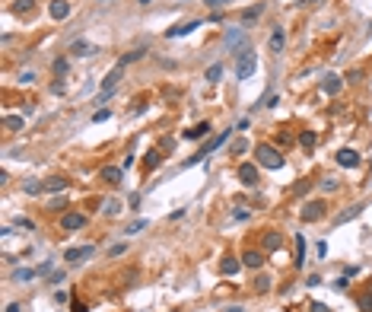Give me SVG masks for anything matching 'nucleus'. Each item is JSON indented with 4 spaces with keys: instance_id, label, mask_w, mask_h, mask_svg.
Returning a JSON list of instances; mask_svg holds the SVG:
<instances>
[{
    "instance_id": "obj_1",
    "label": "nucleus",
    "mask_w": 372,
    "mask_h": 312,
    "mask_svg": "<svg viewBox=\"0 0 372 312\" xmlns=\"http://www.w3.org/2000/svg\"><path fill=\"white\" fill-rule=\"evenodd\" d=\"M255 156H258V166H264V169H283L286 166L283 153L277 150V147H270V144H258L255 147Z\"/></svg>"
},
{
    "instance_id": "obj_2",
    "label": "nucleus",
    "mask_w": 372,
    "mask_h": 312,
    "mask_svg": "<svg viewBox=\"0 0 372 312\" xmlns=\"http://www.w3.org/2000/svg\"><path fill=\"white\" fill-rule=\"evenodd\" d=\"M258 70V58H255V48H245L235 54V77L239 80H252V73Z\"/></svg>"
},
{
    "instance_id": "obj_3",
    "label": "nucleus",
    "mask_w": 372,
    "mask_h": 312,
    "mask_svg": "<svg viewBox=\"0 0 372 312\" xmlns=\"http://www.w3.org/2000/svg\"><path fill=\"white\" fill-rule=\"evenodd\" d=\"M121 77H124V67H121V64H118V67H112V70L105 73V80H102V93L96 96V105H105V102H108V96L118 90Z\"/></svg>"
},
{
    "instance_id": "obj_4",
    "label": "nucleus",
    "mask_w": 372,
    "mask_h": 312,
    "mask_svg": "<svg viewBox=\"0 0 372 312\" xmlns=\"http://www.w3.org/2000/svg\"><path fill=\"white\" fill-rule=\"evenodd\" d=\"M226 140H229V131H223V134H216V137H210V140H207V144L200 147L198 153H194V156H188V159H185V169H188V166H198L200 159H207V156H210V153L216 150V147H223Z\"/></svg>"
},
{
    "instance_id": "obj_5",
    "label": "nucleus",
    "mask_w": 372,
    "mask_h": 312,
    "mask_svg": "<svg viewBox=\"0 0 372 312\" xmlns=\"http://www.w3.org/2000/svg\"><path fill=\"white\" fill-rule=\"evenodd\" d=\"M223 45H226V51H229V54H239V51L252 48V45H248V32H245V29H226V38H223Z\"/></svg>"
},
{
    "instance_id": "obj_6",
    "label": "nucleus",
    "mask_w": 372,
    "mask_h": 312,
    "mask_svg": "<svg viewBox=\"0 0 372 312\" xmlns=\"http://www.w3.org/2000/svg\"><path fill=\"white\" fill-rule=\"evenodd\" d=\"M302 223H318L324 214H328V204L324 201H309V204H302Z\"/></svg>"
},
{
    "instance_id": "obj_7",
    "label": "nucleus",
    "mask_w": 372,
    "mask_h": 312,
    "mask_svg": "<svg viewBox=\"0 0 372 312\" xmlns=\"http://www.w3.org/2000/svg\"><path fill=\"white\" fill-rule=\"evenodd\" d=\"M235 175H239V182L245 188H255L261 182V172H258V166H255V162H242V166L235 169Z\"/></svg>"
},
{
    "instance_id": "obj_8",
    "label": "nucleus",
    "mask_w": 372,
    "mask_h": 312,
    "mask_svg": "<svg viewBox=\"0 0 372 312\" xmlns=\"http://www.w3.org/2000/svg\"><path fill=\"white\" fill-rule=\"evenodd\" d=\"M86 220H89L86 214H77V210H67V214H60V229H64V233H73V229H83V226H86Z\"/></svg>"
},
{
    "instance_id": "obj_9",
    "label": "nucleus",
    "mask_w": 372,
    "mask_h": 312,
    "mask_svg": "<svg viewBox=\"0 0 372 312\" xmlns=\"http://www.w3.org/2000/svg\"><path fill=\"white\" fill-rule=\"evenodd\" d=\"M334 159H337V166H341V169H353V166H360L363 156H360V150H353V147H343V150H337Z\"/></svg>"
},
{
    "instance_id": "obj_10",
    "label": "nucleus",
    "mask_w": 372,
    "mask_h": 312,
    "mask_svg": "<svg viewBox=\"0 0 372 312\" xmlns=\"http://www.w3.org/2000/svg\"><path fill=\"white\" fill-rule=\"evenodd\" d=\"M92 54H99L92 42H86V38H73L70 42V58H92Z\"/></svg>"
},
{
    "instance_id": "obj_11",
    "label": "nucleus",
    "mask_w": 372,
    "mask_h": 312,
    "mask_svg": "<svg viewBox=\"0 0 372 312\" xmlns=\"http://www.w3.org/2000/svg\"><path fill=\"white\" fill-rule=\"evenodd\" d=\"M280 246H283V236L277 229H264L261 233V249L264 252H280Z\"/></svg>"
},
{
    "instance_id": "obj_12",
    "label": "nucleus",
    "mask_w": 372,
    "mask_h": 312,
    "mask_svg": "<svg viewBox=\"0 0 372 312\" xmlns=\"http://www.w3.org/2000/svg\"><path fill=\"white\" fill-rule=\"evenodd\" d=\"M194 29H200V19H188V23H181V26H172V29H166V38H181V35H191Z\"/></svg>"
},
{
    "instance_id": "obj_13",
    "label": "nucleus",
    "mask_w": 372,
    "mask_h": 312,
    "mask_svg": "<svg viewBox=\"0 0 372 312\" xmlns=\"http://www.w3.org/2000/svg\"><path fill=\"white\" fill-rule=\"evenodd\" d=\"M267 48H270V54H280L283 48H286V29L277 26V29L270 32V38H267Z\"/></svg>"
},
{
    "instance_id": "obj_14",
    "label": "nucleus",
    "mask_w": 372,
    "mask_h": 312,
    "mask_svg": "<svg viewBox=\"0 0 372 312\" xmlns=\"http://www.w3.org/2000/svg\"><path fill=\"white\" fill-rule=\"evenodd\" d=\"M341 86H343V80L337 77V73H324V77H321V93H324V96H337Z\"/></svg>"
},
{
    "instance_id": "obj_15",
    "label": "nucleus",
    "mask_w": 372,
    "mask_h": 312,
    "mask_svg": "<svg viewBox=\"0 0 372 312\" xmlns=\"http://www.w3.org/2000/svg\"><path fill=\"white\" fill-rule=\"evenodd\" d=\"M242 264H245L248 271H261V264H264V255H261L258 249H245V252H242Z\"/></svg>"
},
{
    "instance_id": "obj_16",
    "label": "nucleus",
    "mask_w": 372,
    "mask_h": 312,
    "mask_svg": "<svg viewBox=\"0 0 372 312\" xmlns=\"http://www.w3.org/2000/svg\"><path fill=\"white\" fill-rule=\"evenodd\" d=\"M99 179L108 182V185H121V179H124V169H118V166H102V169H99Z\"/></svg>"
},
{
    "instance_id": "obj_17",
    "label": "nucleus",
    "mask_w": 372,
    "mask_h": 312,
    "mask_svg": "<svg viewBox=\"0 0 372 312\" xmlns=\"http://www.w3.org/2000/svg\"><path fill=\"white\" fill-rule=\"evenodd\" d=\"M89 255H96V246H83V249H67V252H64V258H67V264H77V261L89 258Z\"/></svg>"
},
{
    "instance_id": "obj_18",
    "label": "nucleus",
    "mask_w": 372,
    "mask_h": 312,
    "mask_svg": "<svg viewBox=\"0 0 372 312\" xmlns=\"http://www.w3.org/2000/svg\"><path fill=\"white\" fill-rule=\"evenodd\" d=\"M48 13H51V19H57V23H64V19L70 16V3H67V0H51Z\"/></svg>"
},
{
    "instance_id": "obj_19",
    "label": "nucleus",
    "mask_w": 372,
    "mask_h": 312,
    "mask_svg": "<svg viewBox=\"0 0 372 312\" xmlns=\"http://www.w3.org/2000/svg\"><path fill=\"white\" fill-rule=\"evenodd\" d=\"M207 134H210V121H200V125L188 127V131H185V137H188V140H204Z\"/></svg>"
},
{
    "instance_id": "obj_20",
    "label": "nucleus",
    "mask_w": 372,
    "mask_h": 312,
    "mask_svg": "<svg viewBox=\"0 0 372 312\" xmlns=\"http://www.w3.org/2000/svg\"><path fill=\"white\" fill-rule=\"evenodd\" d=\"M67 185H70V182H67L64 175H51V179L45 182V191H48V194H57V191H67Z\"/></svg>"
},
{
    "instance_id": "obj_21",
    "label": "nucleus",
    "mask_w": 372,
    "mask_h": 312,
    "mask_svg": "<svg viewBox=\"0 0 372 312\" xmlns=\"http://www.w3.org/2000/svg\"><path fill=\"white\" fill-rule=\"evenodd\" d=\"M239 268H242V261H239V258H232V255H226V258L220 261V271H223V274H226V277L239 274Z\"/></svg>"
},
{
    "instance_id": "obj_22",
    "label": "nucleus",
    "mask_w": 372,
    "mask_h": 312,
    "mask_svg": "<svg viewBox=\"0 0 372 312\" xmlns=\"http://www.w3.org/2000/svg\"><path fill=\"white\" fill-rule=\"evenodd\" d=\"M162 156H166L162 150H150V153L143 156V166H146V169L153 172V169H159V166H162Z\"/></svg>"
},
{
    "instance_id": "obj_23",
    "label": "nucleus",
    "mask_w": 372,
    "mask_h": 312,
    "mask_svg": "<svg viewBox=\"0 0 372 312\" xmlns=\"http://www.w3.org/2000/svg\"><path fill=\"white\" fill-rule=\"evenodd\" d=\"M0 125H3L6 131H23V115H3Z\"/></svg>"
},
{
    "instance_id": "obj_24",
    "label": "nucleus",
    "mask_w": 372,
    "mask_h": 312,
    "mask_svg": "<svg viewBox=\"0 0 372 312\" xmlns=\"http://www.w3.org/2000/svg\"><path fill=\"white\" fill-rule=\"evenodd\" d=\"M315 144H318V134L315 131H302L299 134V147L302 150H315Z\"/></svg>"
},
{
    "instance_id": "obj_25",
    "label": "nucleus",
    "mask_w": 372,
    "mask_h": 312,
    "mask_svg": "<svg viewBox=\"0 0 372 312\" xmlns=\"http://www.w3.org/2000/svg\"><path fill=\"white\" fill-rule=\"evenodd\" d=\"M363 214V204H353V207H347V210H343V214H337V226H341V223H347V220H353V217H360Z\"/></svg>"
},
{
    "instance_id": "obj_26",
    "label": "nucleus",
    "mask_w": 372,
    "mask_h": 312,
    "mask_svg": "<svg viewBox=\"0 0 372 312\" xmlns=\"http://www.w3.org/2000/svg\"><path fill=\"white\" fill-rule=\"evenodd\" d=\"M306 264V236H296V268H302Z\"/></svg>"
},
{
    "instance_id": "obj_27",
    "label": "nucleus",
    "mask_w": 372,
    "mask_h": 312,
    "mask_svg": "<svg viewBox=\"0 0 372 312\" xmlns=\"http://www.w3.org/2000/svg\"><path fill=\"white\" fill-rule=\"evenodd\" d=\"M261 13H264V6H261V3H258V6H252V10H242V16H239V19H242V26L255 23V19H258Z\"/></svg>"
},
{
    "instance_id": "obj_28",
    "label": "nucleus",
    "mask_w": 372,
    "mask_h": 312,
    "mask_svg": "<svg viewBox=\"0 0 372 312\" xmlns=\"http://www.w3.org/2000/svg\"><path fill=\"white\" fill-rule=\"evenodd\" d=\"M23 191H26V194H42V191H45V182H38V179H26V182H23Z\"/></svg>"
},
{
    "instance_id": "obj_29",
    "label": "nucleus",
    "mask_w": 372,
    "mask_h": 312,
    "mask_svg": "<svg viewBox=\"0 0 372 312\" xmlns=\"http://www.w3.org/2000/svg\"><path fill=\"white\" fill-rule=\"evenodd\" d=\"M220 77H223V64H210V67H207V73H204L207 83H216Z\"/></svg>"
},
{
    "instance_id": "obj_30",
    "label": "nucleus",
    "mask_w": 372,
    "mask_h": 312,
    "mask_svg": "<svg viewBox=\"0 0 372 312\" xmlns=\"http://www.w3.org/2000/svg\"><path fill=\"white\" fill-rule=\"evenodd\" d=\"M363 77H366V70H363V67H350L347 77H343V83H360Z\"/></svg>"
},
{
    "instance_id": "obj_31",
    "label": "nucleus",
    "mask_w": 372,
    "mask_h": 312,
    "mask_svg": "<svg viewBox=\"0 0 372 312\" xmlns=\"http://www.w3.org/2000/svg\"><path fill=\"white\" fill-rule=\"evenodd\" d=\"M35 274H38V271H32V268H16V271H13V281L23 283V281H32Z\"/></svg>"
},
{
    "instance_id": "obj_32",
    "label": "nucleus",
    "mask_w": 372,
    "mask_h": 312,
    "mask_svg": "<svg viewBox=\"0 0 372 312\" xmlns=\"http://www.w3.org/2000/svg\"><path fill=\"white\" fill-rule=\"evenodd\" d=\"M341 188V179H334V175H324L321 179V191H337Z\"/></svg>"
},
{
    "instance_id": "obj_33",
    "label": "nucleus",
    "mask_w": 372,
    "mask_h": 312,
    "mask_svg": "<svg viewBox=\"0 0 372 312\" xmlns=\"http://www.w3.org/2000/svg\"><path fill=\"white\" fill-rule=\"evenodd\" d=\"M32 6H35V0H16V3H13V13L23 16V13H32Z\"/></svg>"
},
{
    "instance_id": "obj_34",
    "label": "nucleus",
    "mask_w": 372,
    "mask_h": 312,
    "mask_svg": "<svg viewBox=\"0 0 372 312\" xmlns=\"http://www.w3.org/2000/svg\"><path fill=\"white\" fill-rule=\"evenodd\" d=\"M255 290H258V293H267V290H270V277L258 274V277H255Z\"/></svg>"
},
{
    "instance_id": "obj_35",
    "label": "nucleus",
    "mask_w": 372,
    "mask_h": 312,
    "mask_svg": "<svg viewBox=\"0 0 372 312\" xmlns=\"http://www.w3.org/2000/svg\"><path fill=\"white\" fill-rule=\"evenodd\" d=\"M229 153H232V156H242V153H248V140H245V137H239V140H235L232 147H229Z\"/></svg>"
},
{
    "instance_id": "obj_36",
    "label": "nucleus",
    "mask_w": 372,
    "mask_h": 312,
    "mask_svg": "<svg viewBox=\"0 0 372 312\" xmlns=\"http://www.w3.org/2000/svg\"><path fill=\"white\" fill-rule=\"evenodd\" d=\"M67 67H70V61H67V58H57V61H54V67H51V70L57 73V77H64V73H67Z\"/></svg>"
},
{
    "instance_id": "obj_37",
    "label": "nucleus",
    "mask_w": 372,
    "mask_h": 312,
    "mask_svg": "<svg viewBox=\"0 0 372 312\" xmlns=\"http://www.w3.org/2000/svg\"><path fill=\"white\" fill-rule=\"evenodd\" d=\"M143 226H150V220H134L131 226H124V233H127V236H134V233H140Z\"/></svg>"
},
{
    "instance_id": "obj_38",
    "label": "nucleus",
    "mask_w": 372,
    "mask_h": 312,
    "mask_svg": "<svg viewBox=\"0 0 372 312\" xmlns=\"http://www.w3.org/2000/svg\"><path fill=\"white\" fill-rule=\"evenodd\" d=\"M64 207H67V201H64V198H54L51 204H48V210H51V214H64Z\"/></svg>"
},
{
    "instance_id": "obj_39",
    "label": "nucleus",
    "mask_w": 372,
    "mask_h": 312,
    "mask_svg": "<svg viewBox=\"0 0 372 312\" xmlns=\"http://www.w3.org/2000/svg\"><path fill=\"white\" fill-rule=\"evenodd\" d=\"M137 58H143V48H137V51H131V54H124V58H121V61H118V64H121V67H124V64H131V61H137Z\"/></svg>"
},
{
    "instance_id": "obj_40",
    "label": "nucleus",
    "mask_w": 372,
    "mask_h": 312,
    "mask_svg": "<svg viewBox=\"0 0 372 312\" xmlns=\"http://www.w3.org/2000/svg\"><path fill=\"white\" fill-rule=\"evenodd\" d=\"M356 303H360V309H363V312H372V293H363Z\"/></svg>"
},
{
    "instance_id": "obj_41",
    "label": "nucleus",
    "mask_w": 372,
    "mask_h": 312,
    "mask_svg": "<svg viewBox=\"0 0 372 312\" xmlns=\"http://www.w3.org/2000/svg\"><path fill=\"white\" fill-rule=\"evenodd\" d=\"M105 214H108V217L121 214V204H118V201H105Z\"/></svg>"
},
{
    "instance_id": "obj_42",
    "label": "nucleus",
    "mask_w": 372,
    "mask_h": 312,
    "mask_svg": "<svg viewBox=\"0 0 372 312\" xmlns=\"http://www.w3.org/2000/svg\"><path fill=\"white\" fill-rule=\"evenodd\" d=\"M16 226L19 229H35V223H32L29 217H16Z\"/></svg>"
},
{
    "instance_id": "obj_43",
    "label": "nucleus",
    "mask_w": 372,
    "mask_h": 312,
    "mask_svg": "<svg viewBox=\"0 0 372 312\" xmlns=\"http://www.w3.org/2000/svg\"><path fill=\"white\" fill-rule=\"evenodd\" d=\"M127 252V246H124V242H118V246H112V249H108V255H112V258H118V255H124Z\"/></svg>"
},
{
    "instance_id": "obj_44",
    "label": "nucleus",
    "mask_w": 372,
    "mask_h": 312,
    "mask_svg": "<svg viewBox=\"0 0 372 312\" xmlns=\"http://www.w3.org/2000/svg\"><path fill=\"white\" fill-rule=\"evenodd\" d=\"M334 287H337V290H350V277H347V274H341V277L334 281Z\"/></svg>"
},
{
    "instance_id": "obj_45",
    "label": "nucleus",
    "mask_w": 372,
    "mask_h": 312,
    "mask_svg": "<svg viewBox=\"0 0 372 312\" xmlns=\"http://www.w3.org/2000/svg\"><path fill=\"white\" fill-rule=\"evenodd\" d=\"M92 121H96V125L99 121H108V108H96V112H92Z\"/></svg>"
},
{
    "instance_id": "obj_46",
    "label": "nucleus",
    "mask_w": 372,
    "mask_h": 312,
    "mask_svg": "<svg viewBox=\"0 0 372 312\" xmlns=\"http://www.w3.org/2000/svg\"><path fill=\"white\" fill-rule=\"evenodd\" d=\"M277 144H280V147H289V144H293V134H286V131L277 134Z\"/></svg>"
},
{
    "instance_id": "obj_47",
    "label": "nucleus",
    "mask_w": 372,
    "mask_h": 312,
    "mask_svg": "<svg viewBox=\"0 0 372 312\" xmlns=\"http://www.w3.org/2000/svg\"><path fill=\"white\" fill-rule=\"evenodd\" d=\"M309 188H312V185H309V182H306V179H302V182H296V185H293V191H296V194H306V191H309Z\"/></svg>"
},
{
    "instance_id": "obj_48",
    "label": "nucleus",
    "mask_w": 372,
    "mask_h": 312,
    "mask_svg": "<svg viewBox=\"0 0 372 312\" xmlns=\"http://www.w3.org/2000/svg\"><path fill=\"white\" fill-rule=\"evenodd\" d=\"M172 147H175V140H172V137H166V140L159 144V150H162V153H172Z\"/></svg>"
},
{
    "instance_id": "obj_49",
    "label": "nucleus",
    "mask_w": 372,
    "mask_h": 312,
    "mask_svg": "<svg viewBox=\"0 0 372 312\" xmlns=\"http://www.w3.org/2000/svg\"><path fill=\"white\" fill-rule=\"evenodd\" d=\"M70 312H86V303L83 300H73L70 303Z\"/></svg>"
},
{
    "instance_id": "obj_50",
    "label": "nucleus",
    "mask_w": 372,
    "mask_h": 312,
    "mask_svg": "<svg viewBox=\"0 0 372 312\" xmlns=\"http://www.w3.org/2000/svg\"><path fill=\"white\" fill-rule=\"evenodd\" d=\"M315 252H318V258H328V242H318V246H315Z\"/></svg>"
},
{
    "instance_id": "obj_51",
    "label": "nucleus",
    "mask_w": 372,
    "mask_h": 312,
    "mask_svg": "<svg viewBox=\"0 0 372 312\" xmlns=\"http://www.w3.org/2000/svg\"><path fill=\"white\" fill-rule=\"evenodd\" d=\"M318 283H321L318 274H309V277H306V287H318Z\"/></svg>"
},
{
    "instance_id": "obj_52",
    "label": "nucleus",
    "mask_w": 372,
    "mask_h": 312,
    "mask_svg": "<svg viewBox=\"0 0 372 312\" xmlns=\"http://www.w3.org/2000/svg\"><path fill=\"white\" fill-rule=\"evenodd\" d=\"M223 3H229V0H204V6H210V10H220Z\"/></svg>"
},
{
    "instance_id": "obj_53",
    "label": "nucleus",
    "mask_w": 372,
    "mask_h": 312,
    "mask_svg": "<svg viewBox=\"0 0 372 312\" xmlns=\"http://www.w3.org/2000/svg\"><path fill=\"white\" fill-rule=\"evenodd\" d=\"M309 309H312V312H331V309H328V303H312Z\"/></svg>"
},
{
    "instance_id": "obj_54",
    "label": "nucleus",
    "mask_w": 372,
    "mask_h": 312,
    "mask_svg": "<svg viewBox=\"0 0 372 312\" xmlns=\"http://www.w3.org/2000/svg\"><path fill=\"white\" fill-rule=\"evenodd\" d=\"M19 80H23V83H35V73H32V70H26V73H23Z\"/></svg>"
},
{
    "instance_id": "obj_55",
    "label": "nucleus",
    "mask_w": 372,
    "mask_h": 312,
    "mask_svg": "<svg viewBox=\"0 0 372 312\" xmlns=\"http://www.w3.org/2000/svg\"><path fill=\"white\" fill-rule=\"evenodd\" d=\"M343 274H347V277H356V274H360V268H356V264H350V268H343Z\"/></svg>"
},
{
    "instance_id": "obj_56",
    "label": "nucleus",
    "mask_w": 372,
    "mask_h": 312,
    "mask_svg": "<svg viewBox=\"0 0 372 312\" xmlns=\"http://www.w3.org/2000/svg\"><path fill=\"white\" fill-rule=\"evenodd\" d=\"M315 3H321V0H299V6H315Z\"/></svg>"
},
{
    "instance_id": "obj_57",
    "label": "nucleus",
    "mask_w": 372,
    "mask_h": 312,
    "mask_svg": "<svg viewBox=\"0 0 372 312\" xmlns=\"http://www.w3.org/2000/svg\"><path fill=\"white\" fill-rule=\"evenodd\" d=\"M23 306H19V303H10V306H6V312H19Z\"/></svg>"
},
{
    "instance_id": "obj_58",
    "label": "nucleus",
    "mask_w": 372,
    "mask_h": 312,
    "mask_svg": "<svg viewBox=\"0 0 372 312\" xmlns=\"http://www.w3.org/2000/svg\"><path fill=\"white\" fill-rule=\"evenodd\" d=\"M223 312H245L242 306H229V309H223Z\"/></svg>"
},
{
    "instance_id": "obj_59",
    "label": "nucleus",
    "mask_w": 372,
    "mask_h": 312,
    "mask_svg": "<svg viewBox=\"0 0 372 312\" xmlns=\"http://www.w3.org/2000/svg\"><path fill=\"white\" fill-rule=\"evenodd\" d=\"M140 3H143V6H150V3H153V0H140Z\"/></svg>"
},
{
    "instance_id": "obj_60",
    "label": "nucleus",
    "mask_w": 372,
    "mask_h": 312,
    "mask_svg": "<svg viewBox=\"0 0 372 312\" xmlns=\"http://www.w3.org/2000/svg\"><path fill=\"white\" fill-rule=\"evenodd\" d=\"M369 32H372V23H369Z\"/></svg>"
},
{
    "instance_id": "obj_61",
    "label": "nucleus",
    "mask_w": 372,
    "mask_h": 312,
    "mask_svg": "<svg viewBox=\"0 0 372 312\" xmlns=\"http://www.w3.org/2000/svg\"><path fill=\"white\" fill-rule=\"evenodd\" d=\"M175 312H178V309H175Z\"/></svg>"
}]
</instances>
